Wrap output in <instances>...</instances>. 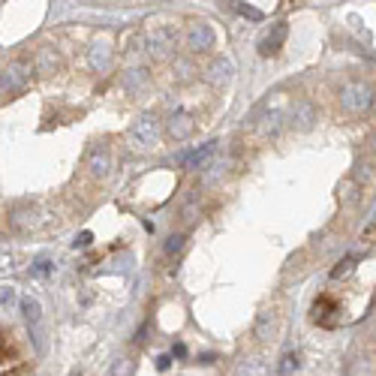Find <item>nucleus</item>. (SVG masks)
<instances>
[{"label":"nucleus","instance_id":"nucleus-6","mask_svg":"<svg viewBox=\"0 0 376 376\" xmlns=\"http://www.w3.org/2000/svg\"><path fill=\"white\" fill-rule=\"evenodd\" d=\"M28 79H30V66H28V63H12V66H6V70H3V94L21 90Z\"/></svg>","mask_w":376,"mask_h":376},{"label":"nucleus","instance_id":"nucleus-28","mask_svg":"<svg viewBox=\"0 0 376 376\" xmlns=\"http://www.w3.org/2000/svg\"><path fill=\"white\" fill-rule=\"evenodd\" d=\"M184 220H187V223L196 220V202H190L187 208H184Z\"/></svg>","mask_w":376,"mask_h":376},{"label":"nucleus","instance_id":"nucleus-10","mask_svg":"<svg viewBox=\"0 0 376 376\" xmlns=\"http://www.w3.org/2000/svg\"><path fill=\"white\" fill-rule=\"evenodd\" d=\"M88 63L94 72H106L108 63H112V48H108V43H94L88 52Z\"/></svg>","mask_w":376,"mask_h":376},{"label":"nucleus","instance_id":"nucleus-7","mask_svg":"<svg viewBox=\"0 0 376 376\" xmlns=\"http://www.w3.org/2000/svg\"><path fill=\"white\" fill-rule=\"evenodd\" d=\"M193 130H196V121H193V115H190V112H175V115H172V121H169V136H172L175 141L190 139V136H193Z\"/></svg>","mask_w":376,"mask_h":376},{"label":"nucleus","instance_id":"nucleus-20","mask_svg":"<svg viewBox=\"0 0 376 376\" xmlns=\"http://www.w3.org/2000/svg\"><path fill=\"white\" fill-rule=\"evenodd\" d=\"M292 370H298V355L295 353H286L280 358V364H277V373L280 376H289Z\"/></svg>","mask_w":376,"mask_h":376},{"label":"nucleus","instance_id":"nucleus-30","mask_svg":"<svg viewBox=\"0 0 376 376\" xmlns=\"http://www.w3.org/2000/svg\"><path fill=\"white\" fill-rule=\"evenodd\" d=\"M169 362H172V355H160V358H157V367H160V370H166V367H169Z\"/></svg>","mask_w":376,"mask_h":376},{"label":"nucleus","instance_id":"nucleus-15","mask_svg":"<svg viewBox=\"0 0 376 376\" xmlns=\"http://www.w3.org/2000/svg\"><path fill=\"white\" fill-rule=\"evenodd\" d=\"M235 376H262V362L259 358H244V362H238Z\"/></svg>","mask_w":376,"mask_h":376},{"label":"nucleus","instance_id":"nucleus-26","mask_svg":"<svg viewBox=\"0 0 376 376\" xmlns=\"http://www.w3.org/2000/svg\"><path fill=\"white\" fill-rule=\"evenodd\" d=\"M33 271H37L39 277H43V274H48V256H39L37 262H33Z\"/></svg>","mask_w":376,"mask_h":376},{"label":"nucleus","instance_id":"nucleus-17","mask_svg":"<svg viewBox=\"0 0 376 376\" xmlns=\"http://www.w3.org/2000/svg\"><path fill=\"white\" fill-rule=\"evenodd\" d=\"M37 70H39V72H55V70H57V55L52 52V48H43V52H39Z\"/></svg>","mask_w":376,"mask_h":376},{"label":"nucleus","instance_id":"nucleus-16","mask_svg":"<svg viewBox=\"0 0 376 376\" xmlns=\"http://www.w3.org/2000/svg\"><path fill=\"white\" fill-rule=\"evenodd\" d=\"M229 75H232V63H229V61H223V57H220V61H214L211 66H208V79H211V81L229 79Z\"/></svg>","mask_w":376,"mask_h":376},{"label":"nucleus","instance_id":"nucleus-11","mask_svg":"<svg viewBox=\"0 0 376 376\" xmlns=\"http://www.w3.org/2000/svg\"><path fill=\"white\" fill-rule=\"evenodd\" d=\"M313 121H316L313 103H295V108H292V127L307 130V127H313Z\"/></svg>","mask_w":376,"mask_h":376},{"label":"nucleus","instance_id":"nucleus-12","mask_svg":"<svg viewBox=\"0 0 376 376\" xmlns=\"http://www.w3.org/2000/svg\"><path fill=\"white\" fill-rule=\"evenodd\" d=\"M12 226H15L19 232L37 229V226H39V214H37V211H19V214H12Z\"/></svg>","mask_w":376,"mask_h":376},{"label":"nucleus","instance_id":"nucleus-5","mask_svg":"<svg viewBox=\"0 0 376 376\" xmlns=\"http://www.w3.org/2000/svg\"><path fill=\"white\" fill-rule=\"evenodd\" d=\"M21 313H24V319H28V325H30L33 344H37V349H43V340H39V322H43V307H39V301H37V298H24V301H21Z\"/></svg>","mask_w":376,"mask_h":376},{"label":"nucleus","instance_id":"nucleus-8","mask_svg":"<svg viewBox=\"0 0 376 376\" xmlns=\"http://www.w3.org/2000/svg\"><path fill=\"white\" fill-rule=\"evenodd\" d=\"M88 169L94 178H106L108 172H112V154H108V148L97 145L94 150L88 154Z\"/></svg>","mask_w":376,"mask_h":376},{"label":"nucleus","instance_id":"nucleus-13","mask_svg":"<svg viewBox=\"0 0 376 376\" xmlns=\"http://www.w3.org/2000/svg\"><path fill=\"white\" fill-rule=\"evenodd\" d=\"M214 148H217V141H208V145L196 148L193 154L187 157V166H190V169H199V166H205V160H208V157L214 154Z\"/></svg>","mask_w":376,"mask_h":376},{"label":"nucleus","instance_id":"nucleus-9","mask_svg":"<svg viewBox=\"0 0 376 376\" xmlns=\"http://www.w3.org/2000/svg\"><path fill=\"white\" fill-rule=\"evenodd\" d=\"M286 33H289L286 24H277V28H274V30L268 33V37L262 39V43H259V55H262V57L277 55L280 48H283V43H286Z\"/></svg>","mask_w":376,"mask_h":376},{"label":"nucleus","instance_id":"nucleus-25","mask_svg":"<svg viewBox=\"0 0 376 376\" xmlns=\"http://www.w3.org/2000/svg\"><path fill=\"white\" fill-rule=\"evenodd\" d=\"M235 10H238L241 15H247V19H253V21H259V19H262V12H259V10H253V6H244V3H235Z\"/></svg>","mask_w":376,"mask_h":376},{"label":"nucleus","instance_id":"nucleus-27","mask_svg":"<svg viewBox=\"0 0 376 376\" xmlns=\"http://www.w3.org/2000/svg\"><path fill=\"white\" fill-rule=\"evenodd\" d=\"M90 238H94V235H90V232H81V235L72 241V247H88V244H90Z\"/></svg>","mask_w":376,"mask_h":376},{"label":"nucleus","instance_id":"nucleus-18","mask_svg":"<svg viewBox=\"0 0 376 376\" xmlns=\"http://www.w3.org/2000/svg\"><path fill=\"white\" fill-rule=\"evenodd\" d=\"M145 79H148V72L141 70V66H139V70H130L127 79H123V88H127V90H139L141 85H145Z\"/></svg>","mask_w":376,"mask_h":376},{"label":"nucleus","instance_id":"nucleus-22","mask_svg":"<svg viewBox=\"0 0 376 376\" xmlns=\"http://www.w3.org/2000/svg\"><path fill=\"white\" fill-rule=\"evenodd\" d=\"M184 241H187L184 235H172L169 241H166V256H178L184 250Z\"/></svg>","mask_w":376,"mask_h":376},{"label":"nucleus","instance_id":"nucleus-29","mask_svg":"<svg viewBox=\"0 0 376 376\" xmlns=\"http://www.w3.org/2000/svg\"><path fill=\"white\" fill-rule=\"evenodd\" d=\"M172 355H175V358H187V346H184V344H175Z\"/></svg>","mask_w":376,"mask_h":376},{"label":"nucleus","instance_id":"nucleus-24","mask_svg":"<svg viewBox=\"0 0 376 376\" xmlns=\"http://www.w3.org/2000/svg\"><path fill=\"white\" fill-rule=\"evenodd\" d=\"M0 304H3V310H10V307L15 304V289H12V286L3 289V295H0Z\"/></svg>","mask_w":376,"mask_h":376},{"label":"nucleus","instance_id":"nucleus-1","mask_svg":"<svg viewBox=\"0 0 376 376\" xmlns=\"http://www.w3.org/2000/svg\"><path fill=\"white\" fill-rule=\"evenodd\" d=\"M373 103V90L362 85V81H353V85H346L344 90H340V106L346 108V112H353V115H362L367 112Z\"/></svg>","mask_w":376,"mask_h":376},{"label":"nucleus","instance_id":"nucleus-2","mask_svg":"<svg viewBox=\"0 0 376 376\" xmlns=\"http://www.w3.org/2000/svg\"><path fill=\"white\" fill-rule=\"evenodd\" d=\"M175 30L172 28H166V24H160V28H154L148 33V52L154 55V57H166L175 48Z\"/></svg>","mask_w":376,"mask_h":376},{"label":"nucleus","instance_id":"nucleus-19","mask_svg":"<svg viewBox=\"0 0 376 376\" xmlns=\"http://www.w3.org/2000/svg\"><path fill=\"white\" fill-rule=\"evenodd\" d=\"M253 331H256L259 340H268V337H271V313H259Z\"/></svg>","mask_w":376,"mask_h":376},{"label":"nucleus","instance_id":"nucleus-21","mask_svg":"<svg viewBox=\"0 0 376 376\" xmlns=\"http://www.w3.org/2000/svg\"><path fill=\"white\" fill-rule=\"evenodd\" d=\"M112 376H132V362L130 358H118L112 364Z\"/></svg>","mask_w":376,"mask_h":376},{"label":"nucleus","instance_id":"nucleus-14","mask_svg":"<svg viewBox=\"0 0 376 376\" xmlns=\"http://www.w3.org/2000/svg\"><path fill=\"white\" fill-rule=\"evenodd\" d=\"M262 130H265V136H277V132L283 130V112H280V108H274V112L265 115Z\"/></svg>","mask_w":376,"mask_h":376},{"label":"nucleus","instance_id":"nucleus-23","mask_svg":"<svg viewBox=\"0 0 376 376\" xmlns=\"http://www.w3.org/2000/svg\"><path fill=\"white\" fill-rule=\"evenodd\" d=\"M223 169H226V163H220V160L208 166V172H205V184H214V181H217V178H220V175H223Z\"/></svg>","mask_w":376,"mask_h":376},{"label":"nucleus","instance_id":"nucleus-4","mask_svg":"<svg viewBox=\"0 0 376 376\" xmlns=\"http://www.w3.org/2000/svg\"><path fill=\"white\" fill-rule=\"evenodd\" d=\"M157 136H160V127H157V118H141L136 127L130 130V139L136 141V148H150L157 145Z\"/></svg>","mask_w":376,"mask_h":376},{"label":"nucleus","instance_id":"nucleus-3","mask_svg":"<svg viewBox=\"0 0 376 376\" xmlns=\"http://www.w3.org/2000/svg\"><path fill=\"white\" fill-rule=\"evenodd\" d=\"M184 43H187L190 52H208V48L214 46V30L208 28L205 21H193L187 28V37H184Z\"/></svg>","mask_w":376,"mask_h":376}]
</instances>
